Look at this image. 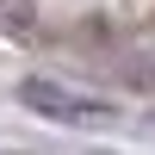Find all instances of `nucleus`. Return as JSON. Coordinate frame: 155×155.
Masks as SVG:
<instances>
[{"label": "nucleus", "mask_w": 155, "mask_h": 155, "mask_svg": "<svg viewBox=\"0 0 155 155\" xmlns=\"http://www.w3.org/2000/svg\"><path fill=\"white\" fill-rule=\"evenodd\" d=\"M19 99H25V106H37V112H50V118H87V112H99L93 99L68 93V87H56V81H25Z\"/></svg>", "instance_id": "1"}]
</instances>
